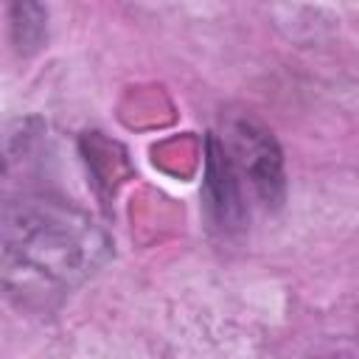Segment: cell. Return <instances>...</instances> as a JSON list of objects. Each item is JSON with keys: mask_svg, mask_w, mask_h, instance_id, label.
<instances>
[{"mask_svg": "<svg viewBox=\"0 0 359 359\" xmlns=\"http://www.w3.org/2000/svg\"><path fill=\"white\" fill-rule=\"evenodd\" d=\"M3 244L20 261L36 266L39 272L73 275L76 269L93 264V230L84 222L73 224L62 213L22 210L3 224Z\"/></svg>", "mask_w": 359, "mask_h": 359, "instance_id": "1", "label": "cell"}, {"mask_svg": "<svg viewBox=\"0 0 359 359\" xmlns=\"http://www.w3.org/2000/svg\"><path fill=\"white\" fill-rule=\"evenodd\" d=\"M230 165L236 168V174H247V180L252 182V188L266 199V202H278L283 194V165H280V151L275 146V140L269 137V132L238 121L230 132V146H222Z\"/></svg>", "mask_w": 359, "mask_h": 359, "instance_id": "2", "label": "cell"}, {"mask_svg": "<svg viewBox=\"0 0 359 359\" xmlns=\"http://www.w3.org/2000/svg\"><path fill=\"white\" fill-rule=\"evenodd\" d=\"M208 202L222 224L238 227L244 222L247 208L241 199L238 174L230 165V160L216 137H210V154H208Z\"/></svg>", "mask_w": 359, "mask_h": 359, "instance_id": "3", "label": "cell"}]
</instances>
